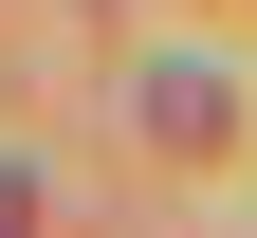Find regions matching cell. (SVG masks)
Listing matches in <instances>:
<instances>
[{
	"label": "cell",
	"instance_id": "obj_1",
	"mask_svg": "<svg viewBox=\"0 0 257 238\" xmlns=\"http://www.w3.org/2000/svg\"><path fill=\"white\" fill-rule=\"evenodd\" d=\"M147 128H166V147L202 165V147H220V74H184V55H166V92H147Z\"/></svg>",
	"mask_w": 257,
	"mask_h": 238
},
{
	"label": "cell",
	"instance_id": "obj_2",
	"mask_svg": "<svg viewBox=\"0 0 257 238\" xmlns=\"http://www.w3.org/2000/svg\"><path fill=\"white\" fill-rule=\"evenodd\" d=\"M19 220H37V183H19V165H0V238H19Z\"/></svg>",
	"mask_w": 257,
	"mask_h": 238
}]
</instances>
